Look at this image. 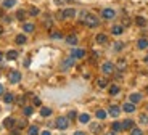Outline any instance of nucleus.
I'll list each match as a JSON object with an SVG mask.
<instances>
[{
  "label": "nucleus",
  "instance_id": "603ef678",
  "mask_svg": "<svg viewBox=\"0 0 148 135\" xmlns=\"http://www.w3.org/2000/svg\"><path fill=\"white\" fill-rule=\"evenodd\" d=\"M2 32H3V28H2V26H0V34H2Z\"/></svg>",
  "mask_w": 148,
  "mask_h": 135
},
{
  "label": "nucleus",
  "instance_id": "58836bf2",
  "mask_svg": "<svg viewBox=\"0 0 148 135\" xmlns=\"http://www.w3.org/2000/svg\"><path fill=\"white\" fill-rule=\"evenodd\" d=\"M76 116H77V114H76V111H71L69 114H68V119H69V121H73V119H76Z\"/></svg>",
  "mask_w": 148,
  "mask_h": 135
},
{
  "label": "nucleus",
  "instance_id": "b1692460",
  "mask_svg": "<svg viewBox=\"0 0 148 135\" xmlns=\"http://www.w3.org/2000/svg\"><path fill=\"white\" fill-rule=\"evenodd\" d=\"M111 129H113V132H121V130H124V129H122V124H121V122H113Z\"/></svg>",
  "mask_w": 148,
  "mask_h": 135
},
{
  "label": "nucleus",
  "instance_id": "ddd939ff",
  "mask_svg": "<svg viewBox=\"0 0 148 135\" xmlns=\"http://www.w3.org/2000/svg\"><path fill=\"white\" fill-rule=\"evenodd\" d=\"M66 42L69 45H77V36L76 34H69V36L66 37Z\"/></svg>",
  "mask_w": 148,
  "mask_h": 135
},
{
  "label": "nucleus",
  "instance_id": "3c124183",
  "mask_svg": "<svg viewBox=\"0 0 148 135\" xmlns=\"http://www.w3.org/2000/svg\"><path fill=\"white\" fill-rule=\"evenodd\" d=\"M106 135H116V134H114V132H108Z\"/></svg>",
  "mask_w": 148,
  "mask_h": 135
},
{
  "label": "nucleus",
  "instance_id": "2f4dec72",
  "mask_svg": "<svg viewBox=\"0 0 148 135\" xmlns=\"http://www.w3.org/2000/svg\"><path fill=\"white\" fill-rule=\"evenodd\" d=\"M131 135H143V132L140 130V129H137V127H132V129H131Z\"/></svg>",
  "mask_w": 148,
  "mask_h": 135
},
{
  "label": "nucleus",
  "instance_id": "f257e3e1",
  "mask_svg": "<svg viewBox=\"0 0 148 135\" xmlns=\"http://www.w3.org/2000/svg\"><path fill=\"white\" fill-rule=\"evenodd\" d=\"M81 23H84L87 28H97L100 24L98 18L95 16V15H92V13H87V11L81 13Z\"/></svg>",
  "mask_w": 148,
  "mask_h": 135
},
{
  "label": "nucleus",
  "instance_id": "5701e85b",
  "mask_svg": "<svg viewBox=\"0 0 148 135\" xmlns=\"http://www.w3.org/2000/svg\"><path fill=\"white\" fill-rule=\"evenodd\" d=\"M135 23H137V26H140V28H143V26L147 24V19H145L143 16H137V18H135Z\"/></svg>",
  "mask_w": 148,
  "mask_h": 135
},
{
  "label": "nucleus",
  "instance_id": "c85d7f7f",
  "mask_svg": "<svg viewBox=\"0 0 148 135\" xmlns=\"http://www.w3.org/2000/svg\"><path fill=\"white\" fill-rule=\"evenodd\" d=\"M16 18L20 21H23L26 18V11H24V10H18V11H16Z\"/></svg>",
  "mask_w": 148,
  "mask_h": 135
},
{
  "label": "nucleus",
  "instance_id": "9b49d317",
  "mask_svg": "<svg viewBox=\"0 0 148 135\" xmlns=\"http://www.w3.org/2000/svg\"><path fill=\"white\" fill-rule=\"evenodd\" d=\"M3 126L7 127V129H13V127L16 126V121H15L13 118H7V119L3 121Z\"/></svg>",
  "mask_w": 148,
  "mask_h": 135
},
{
  "label": "nucleus",
  "instance_id": "09e8293b",
  "mask_svg": "<svg viewBox=\"0 0 148 135\" xmlns=\"http://www.w3.org/2000/svg\"><path fill=\"white\" fill-rule=\"evenodd\" d=\"M143 61H145V63H147V64H148V55H147V56L143 58Z\"/></svg>",
  "mask_w": 148,
  "mask_h": 135
},
{
  "label": "nucleus",
  "instance_id": "9d476101",
  "mask_svg": "<svg viewBox=\"0 0 148 135\" xmlns=\"http://www.w3.org/2000/svg\"><path fill=\"white\" fill-rule=\"evenodd\" d=\"M122 31H124V28L121 24H116V26H113V28H111V34H113V36H121V34H122Z\"/></svg>",
  "mask_w": 148,
  "mask_h": 135
},
{
  "label": "nucleus",
  "instance_id": "aec40b11",
  "mask_svg": "<svg viewBox=\"0 0 148 135\" xmlns=\"http://www.w3.org/2000/svg\"><path fill=\"white\" fill-rule=\"evenodd\" d=\"M95 40H97V44H106V42H108V37L105 36V34H98V36L95 37Z\"/></svg>",
  "mask_w": 148,
  "mask_h": 135
},
{
  "label": "nucleus",
  "instance_id": "ea45409f",
  "mask_svg": "<svg viewBox=\"0 0 148 135\" xmlns=\"http://www.w3.org/2000/svg\"><path fill=\"white\" fill-rule=\"evenodd\" d=\"M34 105H36V106H40V105H42L40 98H37V97H34Z\"/></svg>",
  "mask_w": 148,
  "mask_h": 135
},
{
  "label": "nucleus",
  "instance_id": "7c9ffc66",
  "mask_svg": "<svg viewBox=\"0 0 148 135\" xmlns=\"http://www.w3.org/2000/svg\"><path fill=\"white\" fill-rule=\"evenodd\" d=\"M23 111H24V114H26V116H31V114L34 113L32 106H24V108H23Z\"/></svg>",
  "mask_w": 148,
  "mask_h": 135
},
{
  "label": "nucleus",
  "instance_id": "423d86ee",
  "mask_svg": "<svg viewBox=\"0 0 148 135\" xmlns=\"http://www.w3.org/2000/svg\"><path fill=\"white\" fill-rule=\"evenodd\" d=\"M8 79H10L11 84H18V82L21 81V73H20V71H11L10 76H8Z\"/></svg>",
  "mask_w": 148,
  "mask_h": 135
},
{
  "label": "nucleus",
  "instance_id": "4468645a",
  "mask_svg": "<svg viewBox=\"0 0 148 135\" xmlns=\"http://www.w3.org/2000/svg\"><path fill=\"white\" fill-rule=\"evenodd\" d=\"M7 60H10V61H13V60H16L18 58V52L16 50H10V52H7Z\"/></svg>",
  "mask_w": 148,
  "mask_h": 135
},
{
  "label": "nucleus",
  "instance_id": "dca6fc26",
  "mask_svg": "<svg viewBox=\"0 0 148 135\" xmlns=\"http://www.w3.org/2000/svg\"><path fill=\"white\" fill-rule=\"evenodd\" d=\"M97 85H98L100 89H106V87H108V81L105 77H98V79H97Z\"/></svg>",
  "mask_w": 148,
  "mask_h": 135
},
{
  "label": "nucleus",
  "instance_id": "bb28decb",
  "mask_svg": "<svg viewBox=\"0 0 148 135\" xmlns=\"http://www.w3.org/2000/svg\"><path fill=\"white\" fill-rule=\"evenodd\" d=\"M16 44L18 45H23V44H26V36H23V34H20V36H16Z\"/></svg>",
  "mask_w": 148,
  "mask_h": 135
},
{
  "label": "nucleus",
  "instance_id": "0eeeda50",
  "mask_svg": "<svg viewBox=\"0 0 148 135\" xmlns=\"http://www.w3.org/2000/svg\"><path fill=\"white\" fill-rule=\"evenodd\" d=\"M73 66H74V58L71 56V58H66L65 61H63L61 68H63V71H68L69 68H73Z\"/></svg>",
  "mask_w": 148,
  "mask_h": 135
},
{
  "label": "nucleus",
  "instance_id": "8fccbe9b",
  "mask_svg": "<svg viewBox=\"0 0 148 135\" xmlns=\"http://www.w3.org/2000/svg\"><path fill=\"white\" fill-rule=\"evenodd\" d=\"M2 60H3V53H2V52H0V61H2Z\"/></svg>",
  "mask_w": 148,
  "mask_h": 135
},
{
  "label": "nucleus",
  "instance_id": "1a4fd4ad",
  "mask_svg": "<svg viewBox=\"0 0 148 135\" xmlns=\"http://www.w3.org/2000/svg\"><path fill=\"white\" fill-rule=\"evenodd\" d=\"M71 56H73V58H84V56H85V50L74 48L73 52H71Z\"/></svg>",
  "mask_w": 148,
  "mask_h": 135
},
{
  "label": "nucleus",
  "instance_id": "864d4df0",
  "mask_svg": "<svg viewBox=\"0 0 148 135\" xmlns=\"http://www.w3.org/2000/svg\"><path fill=\"white\" fill-rule=\"evenodd\" d=\"M147 90H148V89H147Z\"/></svg>",
  "mask_w": 148,
  "mask_h": 135
},
{
  "label": "nucleus",
  "instance_id": "2eb2a0df",
  "mask_svg": "<svg viewBox=\"0 0 148 135\" xmlns=\"http://www.w3.org/2000/svg\"><path fill=\"white\" fill-rule=\"evenodd\" d=\"M132 127H134V121H131V119L122 121V129H124V130H131Z\"/></svg>",
  "mask_w": 148,
  "mask_h": 135
},
{
  "label": "nucleus",
  "instance_id": "c9c22d12",
  "mask_svg": "<svg viewBox=\"0 0 148 135\" xmlns=\"http://www.w3.org/2000/svg\"><path fill=\"white\" fill-rule=\"evenodd\" d=\"M29 15H32V16H37V15H39V8H36V7H32V8L29 10Z\"/></svg>",
  "mask_w": 148,
  "mask_h": 135
},
{
  "label": "nucleus",
  "instance_id": "f8f14e48",
  "mask_svg": "<svg viewBox=\"0 0 148 135\" xmlns=\"http://www.w3.org/2000/svg\"><path fill=\"white\" fill-rule=\"evenodd\" d=\"M90 132L92 134H100L102 132V126L98 122H92L90 124Z\"/></svg>",
  "mask_w": 148,
  "mask_h": 135
},
{
  "label": "nucleus",
  "instance_id": "a211bd4d",
  "mask_svg": "<svg viewBox=\"0 0 148 135\" xmlns=\"http://www.w3.org/2000/svg\"><path fill=\"white\" fill-rule=\"evenodd\" d=\"M15 5H16V0H3L2 7H3V8H13Z\"/></svg>",
  "mask_w": 148,
  "mask_h": 135
},
{
  "label": "nucleus",
  "instance_id": "393cba45",
  "mask_svg": "<svg viewBox=\"0 0 148 135\" xmlns=\"http://www.w3.org/2000/svg\"><path fill=\"white\" fill-rule=\"evenodd\" d=\"M89 121H90V116H89V114H85V113H84V114H81V116H79V122H82V124H87V122H89Z\"/></svg>",
  "mask_w": 148,
  "mask_h": 135
},
{
  "label": "nucleus",
  "instance_id": "cd10ccee",
  "mask_svg": "<svg viewBox=\"0 0 148 135\" xmlns=\"http://www.w3.org/2000/svg\"><path fill=\"white\" fill-rule=\"evenodd\" d=\"M40 114L44 116V118H48V116L52 114V109H50V108H42V109H40Z\"/></svg>",
  "mask_w": 148,
  "mask_h": 135
},
{
  "label": "nucleus",
  "instance_id": "72a5a7b5",
  "mask_svg": "<svg viewBox=\"0 0 148 135\" xmlns=\"http://www.w3.org/2000/svg\"><path fill=\"white\" fill-rule=\"evenodd\" d=\"M97 118H98V119H105V118H106V111L98 109V111H97Z\"/></svg>",
  "mask_w": 148,
  "mask_h": 135
},
{
  "label": "nucleus",
  "instance_id": "412c9836",
  "mask_svg": "<svg viewBox=\"0 0 148 135\" xmlns=\"http://www.w3.org/2000/svg\"><path fill=\"white\" fill-rule=\"evenodd\" d=\"M137 47H139L140 50H145L148 47V40H147V39H140V40L137 42Z\"/></svg>",
  "mask_w": 148,
  "mask_h": 135
},
{
  "label": "nucleus",
  "instance_id": "39448f33",
  "mask_svg": "<svg viewBox=\"0 0 148 135\" xmlns=\"http://www.w3.org/2000/svg\"><path fill=\"white\" fill-rule=\"evenodd\" d=\"M116 16V11L111 8H103L102 10V18L103 19H113Z\"/></svg>",
  "mask_w": 148,
  "mask_h": 135
},
{
  "label": "nucleus",
  "instance_id": "473e14b6",
  "mask_svg": "<svg viewBox=\"0 0 148 135\" xmlns=\"http://www.w3.org/2000/svg\"><path fill=\"white\" fill-rule=\"evenodd\" d=\"M110 93H111V95L119 93V87H118V85H111V87H110Z\"/></svg>",
  "mask_w": 148,
  "mask_h": 135
},
{
  "label": "nucleus",
  "instance_id": "20e7f679",
  "mask_svg": "<svg viewBox=\"0 0 148 135\" xmlns=\"http://www.w3.org/2000/svg\"><path fill=\"white\" fill-rule=\"evenodd\" d=\"M102 71H103V74H113L114 73V64L113 63H110V61H106V63H103L102 64Z\"/></svg>",
  "mask_w": 148,
  "mask_h": 135
},
{
  "label": "nucleus",
  "instance_id": "37998d69",
  "mask_svg": "<svg viewBox=\"0 0 148 135\" xmlns=\"http://www.w3.org/2000/svg\"><path fill=\"white\" fill-rule=\"evenodd\" d=\"M24 126H26V122H24V121H18V127H20V129H23Z\"/></svg>",
  "mask_w": 148,
  "mask_h": 135
},
{
  "label": "nucleus",
  "instance_id": "e433bc0d",
  "mask_svg": "<svg viewBox=\"0 0 148 135\" xmlns=\"http://www.w3.org/2000/svg\"><path fill=\"white\" fill-rule=\"evenodd\" d=\"M140 122H142V124H148V118L145 114H140Z\"/></svg>",
  "mask_w": 148,
  "mask_h": 135
},
{
  "label": "nucleus",
  "instance_id": "f704fd0d",
  "mask_svg": "<svg viewBox=\"0 0 148 135\" xmlns=\"http://www.w3.org/2000/svg\"><path fill=\"white\" fill-rule=\"evenodd\" d=\"M122 48H124L122 42H116V44H114V50H116V52H119V50H122Z\"/></svg>",
  "mask_w": 148,
  "mask_h": 135
},
{
  "label": "nucleus",
  "instance_id": "79ce46f5",
  "mask_svg": "<svg viewBox=\"0 0 148 135\" xmlns=\"http://www.w3.org/2000/svg\"><path fill=\"white\" fill-rule=\"evenodd\" d=\"M16 101H18V105H24V97H20Z\"/></svg>",
  "mask_w": 148,
  "mask_h": 135
},
{
  "label": "nucleus",
  "instance_id": "6ab92c4d",
  "mask_svg": "<svg viewBox=\"0 0 148 135\" xmlns=\"http://www.w3.org/2000/svg\"><path fill=\"white\" fill-rule=\"evenodd\" d=\"M129 100H131V103L135 105V103H139L140 100H142V95H140V93H132L131 97H129Z\"/></svg>",
  "mask_w": 148,
  "mask_h": 135
},
{
  "label": "nucleus",
  "instance_id": "6e6552de",
  "mask_svg": "<svg viewBox=\"0 0 148 135\" xmlns=\"http://www.w3.org/2000/svg\"><path fill=\"white\" fill-rule=\"evenodd\" d=\"M108 113H110V116H113V118H118L121 113V108L119 106H116V105H111L110 109H108Z\"/></svg>",
  "mask_w": 148,
  "mask_h": 135
},
{
  "label": "nucleus",
  "instance_id": "a19ab883",
  "mask_svg": "<svg viewBox=\"0 0 148 135\" xmlns=\"http://www.w3.org/2000/svg\"><path fill=\"white\" fill-rule=\"evenodd\" d=\"M118 66H119V69H124V68H126V61H121V60H119Z\"/></svg>",
  "mask_w": 148,
  "mask_h": 135
},
{
  "label": "nucleus",
  "instance_id": "4be33fe9",
  "mask_svg": "<svg viewBox=\"0 0 148 135\" xmlns=\"http://www.w3.org/2000/svg\"><path fill=\"white\" fill-rule=\"evenodd\" d=\"M23 29H24V32H32L34 29H36V26H34L32 23H26V24L23 26Z\"/></svg>",
  "mask_w": 148,
  "mask_h": 135
},
{
  "label": "nucleus",
  "instance_id": "a878e982",
  "mask_svg": "<svg viewBox=\"0 0 148 135\" xmlns=\"http://www.w3.org/2000/svg\"><path fill=\"white\" fill-rule=\"evenodd\" d=\"M3 101L5 103H13V101H15V97H13L11 93H5L3 95Z\"/></svg>",
  "mask_w": 148,
  "mask_h": 135
},
{
  "label": "nucleus",
  "instance_id": "f3484780",
  "mask_svg": "<svg viewBox=\"0 0 148 135\" xmlns=\"http://www.w3.org/2000/svg\"><path fill=\"white\" fill-rule=\"evenodd\" d=\"M122 109L126 111V113H134V111H135V105H134V103H126L122 106Z\"/></svg>",
  "mask_w": 148,
  "mask_h": 135
},
{
  "label": "nucleus",
  "instance_id": "c756f323",
  "mask_svg": "<svg viewBox=\"0 0 148 135\" xmlns=\"http://www.w3.org/2000/svg\"><path fill=\"white\" fill-rule=\"evenodd\" d=\"M28 134H29V135H37V134H39V129H37L36 126H31V127L28 129Z\"/></svg>",
  "mask_w": 148,
  "mask_h": 135
},
{
  "label": "nucleus",
  "instance_id": "a18cd8bd",
  "mask_svg": "<svg viewBox=\"0 0 148 135\" xmlns=\"http://www.w3.org/2000/svg\"><path fill=\"white\" fill-rule=\"evenodd\" d=\"M74 135H85L84 132H81V130H77V132H74Z\"/></svg>",
  "mask_w": 148,
  "mask_h": 135
},
{
  "label": "nucleus",
  "instance_id": "de8ad7c7",
  "mask_svg": "<svg viewBox=\"0 0 148 135\" xmlns=\"http://www.w3.org/2000/svg\"><path fill=\"white\" fill-rule=\"evenodd\" d=\"M42 135H50V132L48 130H44V132H42Z\"/></svg>",
  "mask_w": 148,
  "mask_h": 135
},
{
  "label": "nucleus",
  "instance_id": "f03ea898",
  "mask_svg": "<svg viewBox=\"0 0 148 135\" xmlns=\"http://www.w3.org/2000/svg\"><path fill=\"white\" fill-rule=\"evenodd\" d=\"M55 126H57L60 130H65V129H68V126H69V119L61 116V118L57 119V124H55Z\"/></svg>",
  "mask_w": 148,
  "mask_h": 135
},
{
  "label": "nucleus",
  "instance_id": "4c0bfd02",
  "mask_svg": "<svg viewBox=\"0 0 148 135\" xmlns=\"http://www.w3.org/2000/svg\"><path fill=\"white\" fill-rule=\"evenodd\" d=\"M50 36H52V39H61V37H63L60 32H52Z\"/></svg>",
  "mask_w": 148,
  "mask_h": 135
},
{
  "label": "nucleus",
  "instance_id": "49530a36",
  "mask_svg": "<svg viewBox=\"0 0 148 135\" xmlns=\"http://www.w3.org/2000/svg\"><path fill=\"white\" fill-rule=\"evenodd\" d=\"M3 93V85H2V84H0V95Z\"/></svg>",
  "mask_w": 148,
  "mask_h": 135
},
{
  "label": "nucleus",
  "instance_id": "7ed1b4c3",
  "mask_svg": "<svg viewBox=\"0 0 148 135\" xmlns=\"http://www.w3.org/2000/svg\"><path fill=\"white\" fill-rule=\"evenodd\" d=\"M74 16H76V10H74V8H65L61 11V18H63V19H73Z\"/></svg>",
  "mask_w": 148,
  "mask_h": 135
},
{
  "label": "nucleus",
  "instance_id": "c03bdc74",
  "mask_svg": "<svg viewBox=\"0 0 148 135\" xmlns=\"http://www.w3.org/2000/svg\"><path fill=\"white\" fill-rule=\"evenodd\" d=\"M11 135H20V129H18V130H16V129H15V130L11 129Z\"/></svg>",
  "mask_w": 148,
  "mask_h": 135
}]
</instances>
